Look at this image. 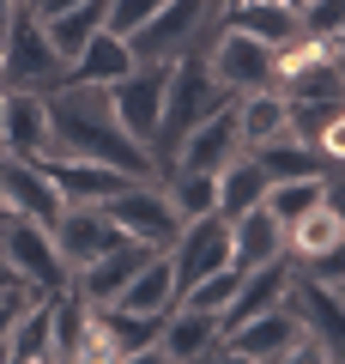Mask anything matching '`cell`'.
<instances>
[{
  "label": "cell",
  "mask_w": 345,
  "mask_h": 364,
  "mask_svg": "<svg viewBox=\"0 0 345 364\" xmlns=\"http://www.w3.org/2000/svg\"><path fill=\"white\" fill-rule=\"evenodd\" d=\"M49 152L97 158V164L128 170V176H152V152L121 134V122H115V109H109V91L79 85V79H61V85L49 91Z\"/></svg>",
  "instance_id": "1"
},
{
  "label": "cell",
  "mask_w": 345,
  "mask_h": 364,
  "mask_svg": "<svg viewBox=\"0 0 345 364\" xmlns=\"http://www.w3.org/2000/svg\"><path fill=\"white\" fill-rule=\"evenodd\" d=\"M224 104H230V91L212 79L206 49H182L176 61H170V79H164V122H158V140H152V176L170 170L182 134H188L194 122H206L212 109H224Z\"/></svg>",
  "instance_id": "2"
},
{
  "label": "cell",
  "mask_w": 345,
  "mask_h": 364,
  "mask_svg": "<svg viewBox=\"0 0 345 364\" xmlns=\"http://www.w3.org/2000/svg\"><path fill=\"white\" fill-rule=\"evenodd\" d=\"M224 18V0H164L140 31H128L133 61H176L182 49H206Z\"/></svg>",
  "instance_id": "3"
},
{
  "label": "cell",
  "mask_w": 345,
  "mask_h": 364,
  "mask_svg": "<svg viewBox=\"0 0 345 364\" xmlns=\"http://www.w3.org/2000/svg\"><path fill=\"white\" fill-rule=\"evenodd\" d=\"M67 79V61L55 55L49 31H43V18L31 13L25 0H18L13 25L0 31V85H25V91H55Z\"/></svg>",
  "instance_id": "4"
},
{
  "label": "cell",
  "mask_w": 345,
  "mask_h": 364,
  "mask_svg": "<svg viewBox=\"0 0 345 364\" xmlns=\"http://www.w3.org/2000/svg\"><path fill=\"white\" fill-rule=\"evenodd\" d=\"M103 213L115 219L121 237H133V243H146V249H170V237L182 231V213L170 207V195H164L158 176H133L128 188H115V195L103 200Z\"/></svg>",
  "instance_id": "5"
},
{
  "label": "cell",
  "mask_w": 345,
  "mask_h": 364,
  "mask_svg": "<svg viewBox=\"0 0 345 364\" xmlns=\"http://www.w3.org/2000/svg\"><path fill=\"white\" fill-rule=\"evenodd\" d=\"M164 79H170V61H133L115 85H103L121 134L140 140L146 152H152V140H158V122H164Z\"/></svg>",
  "instance_id": "6"
},
{
  "label": "cell",
  "mask_w": 345,
  "mask_h": 364,
  "mask_svg": "<svg viewBox=\"0 0 345 364\" xmlns=\"http://www.w3.org/2000/svg\"><path fill=\"white\" fill-rule=\"evenodd\" d=\"M285 310L297 316V328H303L327 358H345V286H327V279H315L309 267H297L291 291H285Z\"/></svg>",
  "instance_id": "7"
},
{
  "label": "cell",
  "mask_w": 345,
  "mask_h": 364,
  "mask_svg": "<svg viewBox=\"0 0 345 364\" xmlns=\"http://www.w3.org/2000/svg\"><path fill=\"white\" fill-rule=\"evenodd\" d=\"M0 255H6V267H13L18 286L43 291V298L67 286V267H61V255H55V243H49V225H37V219L6 213V225H0Z\"/></svg>",
  "instance_id": "8"
},
{
  "label": "cell",
  "mask_w": 345,
  "mask_h": 364,
  "mask_svg": "<svg viewBox=\"0 0 345 364\" xmlns=\"http://www.w3.org/2000/svg\"><path fill=\"white\" fill-rule=\"evenodd\" d=\"M49 243H55V255H61V267L79 273L109 243H121V231H115V219L103 213V200H67V207L49 219Z\"/></svg>",
  "instance_id": "9"
},
{
  "label": "cell",
  "mask_w": 345,
  "mask_h": 364,
  "mask_svg": "<svg viewBox=\"0 0 345 364\" xmlns=\"http://www.w3.org/2000/svg\"><path fill=\"white\" fill-rule=\"evenodd\" d=\"M297 340H303V328H297V316L285 310H261L248 316V322L224 328L218 334V358H248V364H291Z\"/></svg>",
  "instance_id": "10"
},
{
  "label": "cell",
  "mask_w": 345,
  "mask_h": 364,
  "mask_svg": "<svg viewBox=\"0 0 345 364\" xmlns=\"http://www.w3.org/2000/svg\"><path fill=\"white\" fill-rule=\"evenodd\" d=\"M206 67H212V79L230 97H243V91H255V85H273V49L255 43L248 31H230L224 18H218L212 43H206Z\"/></svg>",
  "instance_id": "11"
},
{
  "label": "cell",
  "mask_w": 345,
  "mask_h": 364,
  "mask_svg": "<svg viewBox=\"0 0 345 364\" xmlns=\"http://www.w3.org/2000/svg\"><path fill=\"white\" fill-rule=\"evenodd\" d=\"M170 267H176V286H194L206 273L230 267V219L224 213H200V219H182V231L170 237Z\"/></svg>",
  "instance_id": "12"
},
{
  "label": "cell",
  "mask_w": 345,
  "mask_h": 364,
  "mask_svg": "<svg viewBox=\"0 0 345 364\" xmlns=\"http://www.w3.org/2000/svg\"><path fill=\"white\" fill-rule=\"evenodd\" d=\"M0 152H13V158L49 152V91L0 85Z\"/></svg>",
  "instance_id": "13"
},
{
  "label": "cell",
  "mask_w": 345,
  "mask_h": 364,
  "mask_svg": "<svg viewBox=\"0 0 345 364\" xmlns=\"http://www.w3.org/2000/svg\"><path fill=\"white\" fill-rule=\"evenodd\" d=\"M218 322L212 310H194V304H170L164 310V328H158V352L152 358H170V364H200V358H218Z\"/></svg>",
  "instance_id": "14"
},
{
  "label": "cell",
  "mask_w": 345,
  "mask_h": 364,
  "mask_svg": "<svg viewBox=\"0 0 345 364\" xmlns=\"http://www.w3.org/2000/svg\"><path fill=\"white\" fill-rule=\"evenodd\" d=\"M37 164H43V176L55 182L61 207H67V200H109L115 188H128V182H133L128 170L97 164V158H67V152H43Z\"/></svg>",
  "instance_id": "15"
},
{
  "label": "cell",
  "mask_w": 345,
  "mask_h": 364,
  "mask_svg": "<svg viewBox=\"0 0 345 364\" xmlns=\"http://www.w3.org/2000/svg\"><path fill=\"white\" fill-rule=\"evenodd\" d=\"M0 200H6V213L37 219V225H49L55 213H61V195H55V182L43 176V164L37 158H13V152H0Z\"/></svg>",
  "instance_id": "16"
},
{
  "label": "cell",
  "mask_w": 345,
  "mask_h": 364,
  "mask_svg": "<svg viewBox=\"0 0 345 364\" xmlns=\"http://www.w3.org/2000/svg\"><path fill=\"white\" fill-rule=\"evenodd\" d=\"M243 152V134H236V109H212L206 122H194L188 134H182V146H176V158L170 164H188V170H224L230 158Z\"/></svg>",
  "instance_id": "17"
},
{
  "label": "cell",
  "mask_w": 345,
  "mask_h": 364,
  "mask_svg": "<svg viewBox=\"0 0 345 364\" xmlns=\"http://www.w3.org/2000/svg\"><path fill=\"white\" fill-rule=\"evenodd\" d=\"M55 298V291H49ZM43 298V291H31L25 310L13 316V328H6V346H0V358H13V364H43L55 352V304Z\"/></svg>",
  "instance_id": "18"
},
{
  "label": "cell",
  "mask_w": 345,
  "mask_h": 364,
  "mask_svg": "<svg viewBox=\"0 0 345 364\" xmlns=\"http://www.w3.org/2000/svg\"><path fill=\"white\" fill-rule=\"evenodd\" d=\"M333 249H345V213L333 207V195H327V200H315L303 219L285 225V255L291 261H321V255H333Z\"/></svg>",
  "instance_id": "19"
},
{
  "label": "cell",
  "mask_w": 345,
  "mask_h": 364,
  "mask_svg": "<svg viewBox=\"0 0 345 364\" xmlns=\"http://www.w3.org/2000/svg\"><path fill=\"white\" fill-rule=\"evenodd\" d=\"M224 25L230 31H248V37L267 43V49H285V43L303 37V31H297V6H285V0H230Z\"/></svg>",
  "instance_id": "20"
},
{
  "label": "cell",
  "mask_w": 345,
  "mask_h": 364,
  "mask_svg": "<svg viewBox=\"0 0 345 364\" xmlns=\"http://www.w3.org/2000/svg\"><path fill=\"white\" fill-rule=\"evenodd\" d=\"M285 255V225L267 207H248L243 219H230V267H261V261Z\"/></svg>",
  "instance_id": "21"
},
{
  "label": "cell",
  "mask_w": 345,
  "mask_h": 364,
  "mask_svg": "<svg viewBox=\"0 0 345 364\" xmlns=\"http://www.w3.org/2000/svg\"><path fill=\"white\" fill-rule=\"evenodd\" d=\"M176 291H182V286H176L170 255H164V249H152V255L140 261V273L121 286V298H115V304H121V310H140V316H164L170 304H176Z\"/></svg>",
  "instance_id": "22"
},
{
  "label": "cell",
  "mask_w": 345,
  "mask_h": 364,
  "mask_svg": "<svg viewBox=\"0 0 345 364\" xmlns=\"http://www.w3.org/2000/svg\"><path fill=\"white\" fill-rule=\"evenodd\" d=\"M133 67V49L128 37H115V31H97V37H85V49L67 61V79H79V85H115V79Z\"/></svg>",
  "instance_id": "23"
},
{
  "label": "cell",
  "mask_w": 345,
  "mask_h": 364,
  "mask_svg": "<svg viewBox=\"0 0 345 364\" xmlns=\"http://www.w3.org/2000/svg\"><path fill=\"white\" fill-rule=\"evenodd\" d=\"M248 158H255V164L267 170V182H285V176H321V170H339V164H327V158H321L309 140H297V134H273V140L248 146Z\"/></svg>",
  "instance_id": "24"
},
{
  "label": "cell",
  "mask_w": 345,
  "mask_h": 364,
  "mask_svg": "<svg viewBox=\"0 0 345 364\" xmlns=\"http://www.w3.org/2000/svg\"><path fill=\"white\" fill-rule=\"evenodd\" d=\"M103 328H109V358H152L164 316H140L121 304H103Z\"/></svg>",
  "instance_id": "25"
},
{
  "label": "cell",
  "mask_w": 345,
  "mask_h": 364,
  "mask_svg": "<svg viewBox=\"0 0 345 364\" xmlns=\"http://www.w3.org/2000/svg\"><path fill=\"white\" fill-rule=\"evenodd\" d=\"M261 200H267V170H261L248 152H236L224 170H218V213H224V219H243V213L261 207Z\"/></svg>",
  "instance_id": "26"
},
{
  "label": "cell",
  "mask_w": 345,
  "mask_h": 364,
  "mask_svg": "<svg viewBox=\"0 0 345 364\" xmlns=\"http://www.w3.org/2000/svg\"><path fill=\"white\" fill-rule=\"evenodd\" d=\"M333 176L339 170H321V176H285V182H267V200L261 207L273 213L279 225H291V219H303L315 200H327L333 195Z\"/></svg>",
  "instance_id": "27"
},
{
  "label": "cell",
  "mask_w": 345,
  "mask_h": 364,
  "mask_svg": "<svg viewBox=\"0 0 345 364\" xmlns=\"http://www.w3.org/2000/svg\"><path fill=\"white\" fill-rule=\"evenodd\" d=\"M164 195L182 219H200V213H218V170H188V164H170L164 176Z\"/></svg>",
  "instance_id": "28"
},
{
  "label": "cell",
  "mask_w": 345,
  "mask_h": 364,
  "mask_svg": "<svg viewBox=\"0 0 345 364\" xmlns=\"http://www.w3.org/2000/svg\"><path fill=\"white\" fill-rule=\"evenodd\" d=\"M103 6H109V0H79V6H67V13L43 18V31H49V43H55L61 61H73V55L85 49V37L103 31Z\"/></svg>",
  "instance_id": "29"
},
{
  "label": "cell",
  "mask_w": 345,
  "mask_h": 364,
  "mask_svg": "<svg viewBox=\"0 0 345 364\" xmlns=\"http://www.w3.org/2000/svg\"><path fill=\"white\" fill-rule=\"evenodd\" d=\"M236 279H243L236 267H218V273H206V279H194V286H182V291H176V304H194V310H212L218 322H224L230 298H236Z\"/></svg>",
  "instance_id": "30"
},
{
  "label": "cell",
  "mask_w": 345,
  "mask_h": 364,
  "mask_svg": "<svg viewBox=\"0 0 345 364\" xmlns=\"http://www.w3.org/2000/svg\"><path fill=\"white\" fill-rule=\"evenodd\" d=\"M297 31H303V37H333V43H339L345 0H303V6H297Z\"/></svg>",
  "instance_id": "31"
},
{
  "label": "cell",
  "mask_w": 345,
  "mask_h": 364,
  "mask_svg": "<svg viewBox=\"0 0 345 364\" xmlns=\"http://www.w3.org/2000/svg\"><path fill=\"white\" fill-rule=\"evenodd\" d=\"M164 0H109L103 6V31H115V37H128V31H140L146 18L158 13Z\"/></svg>",
  "instance_id": "32"
},
{
  "label": "cell",
  "mask_w": 345,
  "mask_h": 364,
  "mask_svg": "<svg viewBox=\"0 0 345 364\" xmlns=\"http://www.w3.org/2000/svg\"><path fill=\"white\" fill-rule=\"evenodd\" d=\"M25 298H31V286H6L0 291V346H6V328H13V316L25 310Z\"/></svg>",
  "instance_id": "33"
},
{
  "label": "cell",
  "mask_w": 345,
  "mask_h": 364,
  "mask_svg": "<svg viewBox=\"0 0 345 364\" xmlns=\"http://www.w3.org/2000/svg\"><path fill=\"white\" fill-rule=\"evenodd\" d=\"M25 6H31L37 18H55V13H67V6H79V0H25Z\"/></svg>",
  "instance_id": "34"
},
{
  "label": "cell",
  "mask_w": 345,
  "mask_h": 364,
  "mask_svg": "<svg viewBox=\"0 0 345 364\" xmlns=\"http://www.w3.org/2000/svg\"><path fill=\"white\" fill-rule=\"evenodd\" d=\"M13 13H18V0H0V31L13 25Z\"/></svg>",
  "instance_id": "35"
},
{
  "label": "cell",
  "mask_w": 345,
  "mask_h": 364,
  "mask_svg": "<svg viewBox=\"0 0 345 364\" xmlns=\"http://www.w3.org/2000/svg\"><path fill=\"white\" fill-rule=\"evenodd\" d=\"M0 225H6V200H0Z\"/></svg>",
  "instance_id": "36"
}]
</instances>
